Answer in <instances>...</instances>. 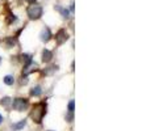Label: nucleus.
Returning a JSON list of instances; mask_svg holds the SVG:
<instances>
[{"mask_svg":"<svg viewBox=\"0 0 150 131\" xmlns=\"http://www.w3.org/2000/svg\"><path fill=\"white\" fill-rule=\"evenodd\" d=\"M46 114V104L45 102H38L33 106L32 109V113H30V117L36 123H41L42 122V118Z\"/></svg>","mask_w":150,"mask_h":131,"instance_id":"nucleus-1","label":"nucleus"},{"mask_svg":"<svg viewBox=\"0 0 150 131\" xmlns=\"http://www.w3.org/2000/svg\"><path fill=\"white\" fill-rule=\"evenodd\" d=\"M26 15H28V17L30 18V20H38V18H41V16H42V7L40 4L33 3V4H30L28 7Z\"/></svg>","mask_w":150,"mask_h":131,"instance_id":"nucleus-2","label":"nucleus"},{"mask_svg":"<svg viewBox=\"0 0 150 131\" xmlns=\"http://www.w3.org/2000/svg\"><path fill=\"white\" fill-rule=\"evenodd\" d=\"M12 108L15 109L16 111H24L26 110V108H28V100L26 98H15V100L12 101Z\"/></svg>","mask_w":150,"mask_h":131,"instance_id":"nucleus-3","label":"nucleus"},{"mask_svg":"<svg viewBox=\"0 0 150 131\" xmlns=\"http://www.w3.org/2000/svg\"><path fill=\"white\" fill-rule=\"evenodd\" d=\"M67 39H69V34H67V32H66V29H61V30H58V33L55 34V42H57L58 46L63 45Z\"/></svg>","mask_w":150,"mask_h":131,"instance_id":"nucleus-4","label":"nucleus"},{"mask_svg":"<svg viewBox=\"0 0 150 131\" xmlns=\"http://www.w3.org/2000/svg\"><path fill=\"white\" fill-rule=\"evenodd\" d=\"M40 38H41L42 42H47L50 38H52V32H50L49 28H44L41 32V34H40Z\"/></svg>","mask_w":150,"mask_h":131,"instance_id":"nucleus-5","label":"nucleus"},{"mask_svg":"<svg viewBox=\"0 0 150 131\" xmlns=\"http://www.w3.org/2000/svg\"><path fill=\"white\" fill-rule=\"evenodd\" d=\"M53 59V53L50 51V50H47V49H45L44 51H42V62L44 63H49L50 60Z\"/></svg>","mask_w":150,"mask_h":131,"instance_id":"nucleus-6","label":"nucleus"},{"mask_svg":"<svg viewBox=\"0 0 150 131\" xmlns=\"http://www.w3.org/2000/svg\"><path fill=\"white\" fill-rule=\"evenodd\" d=\"M26 125V119H21L20 122H17V123H13L12 126V130L13 131H20L21 129H24V126H25Z\"/></svg>","mask_w":150,"mask_h":131,"instance_id":"nucleus-7","label":"nucleus"},{"mask_svg":"<svg viewBox=\"0 0 150 131\" xmlns=\"http://www.w3.org/2000/svg\"><path fill=\"white\" fill-rule=\"evenodd\" d=\"M42 93V89L40 85H36V87H33L30 89V96H34V97H38V96H41Z\"/></svg>","mask_w":150,"mask_h":131,"instance_id":"nucleus-8","label":"nucleus"},{"mask_svg":"<svg viewBox=\"0 0 150 131\" xmlns=\"http://www.w3.org/2000/svg\"><path fill=\"white\" fill-rule=\"evenodd\" d=\"M21 60L24 62V66H26V64H29V63L33 62L32 55H29V54H23V55H21Z\"/></svg>","mask_w":150,"mask_h":131,"instance_id":"nucleus-9","label":"nucleus"},{"mask_svg":"<svg viewBox=\"0 0 150 131\" xmlns=\"http://www.w3.org/2000/svg\"><path fill=\"white\" fill-rule=\"evenodd\" d=\"M3 80H4V84H7V85H13V83H15V77L12 75H7Z\"/></svg>","mask_w":150,"mask_h":131,"instance_id":"nucleus-10","label":"nucleus"},{"mask_svg":"<svg viewBox=\"0 0 150 131\" xmlns=\"http://www.w3.org/2000/svg\"><path fill=\"white\" fill-rule=\"evenodd\" d=\"M11 102H12V100H11L9 97H3L1 100H0V105L4 106V108H8Z\"/></svg>","mask_w":150,"mask_h":131,"instance_id":"nucleus-11","label":"nucleus"},{"mask_svg":"<svg viewBox=\"0 0 150 131\" xmlns=\"http://www.w3.org/2000/svg\"><path fill=\"white\" fill-rule=\"evenodd\" d=\"M57 9L61 13H62V16H63V17H66V18L69 17V11L66 9V8H61V7H57Z\"/></svg>","mask_w":150,"mask_h":131,"instance_id":"nucleus-12","label":"nucleus"},{"mask_svg":"<svg viewBox=\"0 0 150 131\" xmlns=\"http://www.w3.org/2000/svg\"><path fill=\"white\" fill-rule=\"evenodd\" d=\"M74 109H75V101L71 100L70 102H69V111H70V113H74Z\"/></svg>","mask_w":150,"mask_h":131,"instance_id":"nucleus-13","label":"nucleus"},{"mask_svg":"<svg viewBox=\"0 0 150 131\" xmlns=\"http://www.w3.org/2000/svg\"><path fill=\"white\" fill-rule=\"evenodd\" d=\"M65 118H66V121H67V122H73V119H74V113H70V111H69V114L65 117Z\"/></svg>","mask_w":150,"mask_h":131,"instance_id":"nucleus-14","label":"nucleus"},{"mask_svg":"<svg viewBox=\"0 0 150 131\" xmlns=\"http://www.w3.org/2000/svg\"><path fill=\"white\" fill-rule=\"evenodd\" d=\"M8 47H12L13 46V45H15V41H13V39L12 38H8Z\"/></svg>","mask_w":150,"mask_h":131,"instance_id":"nucleus-15","label":"nucleus"},{"mask_svg":"<svg viewBox=\"0 0 150 131\" xmlns=\"http://www.w3.org/2000/svg\"><path fill=\"white\" fill-rule=\"evenodd\" d=\"M26 1H28V3H30V4H33V3L36 1V0H26Z\"/></svg>","mask_w":150,"mask_h":131,"instance_id":"nucleus-16","label":"nucleus"},{"mask_svg":"<svg viewBox=\"0 0 150 131\" xmlns=\"http://www.w3.org/2000/svg\"><path fill=\"white\" fill-rule=\"evenodd\" d=\"M3 122V117H1V114H0V123Z\"/></svg>","mask_w":150,"mask_h":131,"instance_id":"nucleus-17","label":"nucleus"},{"mask_svg":"<svg viewBox=\"0 0 150 131\" xmlns=\"http://www.w3.org/2000/svg\"><path fill=\"white\" fill-rule=\"evenodd\" d=\"M47 131H53V130H47Z\"/></svg>","mask_w":150,"mask_h":131,"instance_id":"nucleus-18","label":"nucleus"},{"mask_svg":"<svg viewBox=\"0 0 150 131\" xmlns=\"http://www.w3.org/2000/svg\"><path fill=\"white\" fill-rule=\"evenodd\" d=\"M0 63H1V59H0Z\"/></svg>","mask_w":150,"mask_h":131,"instance_id":"nucleus-19","label":"nucleus"}]
</instances>
